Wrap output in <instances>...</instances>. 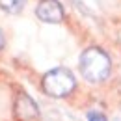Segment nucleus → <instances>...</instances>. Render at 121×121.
I'll use <instances>...</instances> for the list:
<instances>
[{
	"instance_id": "8",
	"label": "nucleus",
	"mask_w": 121,
	"mask_h": 121,
	"mask_svg": "<svg viewBox=\"0 0 121 121\" xmlns=\"http://www.w3.org/2000/svg\"><path fill=\"white\" fill-rule=\"evenodd\" d=\"M4 47V34H2V30H0V48Z\"/></svg>"
},
{
	"instance_id": "6",
	"label": "nucleus",
	"mask_w": 121,
	"mask_h": 121,
	"mask_svg": "<svg viewBox=\"0 0 121 121\" xmlns=\"http://www.w3.org/2000/svg\"><path fill=\"white\" fill-rule=\"evenodd\" d=\"M75 2V6L80 9V11H84V13H90V15H95L97 11H99V2L97 0H73Z\"/></svg>"
},
{
	"instance_id": "1",
	"label": "nucleus",
	"mask_w": 121,
	"mask_h": 121,
	"mask_svg": "<svg viewBox=\"0 0 121 121\" xmlns=\"http://www.w3.org/2000/svg\"><path fill=\"white\" fill-rule=\"evenodd\" d=\"M80 73L88 82H103L108 78L110 69H112V60L103 48L99 47H90L80 54Z\"/></svg>"
},
{
	"instance_id": "7",
	"label": "nucleus",
	"mask_w": 121,
	"mask_h": 121,
	"mask_svg": "<svg viewBox=\"0 0 121 121\" xmlns=\"http://www.w3.org/2000/svg\"><path fill=\"white\" fill-rule=\"evenodd\" d=\"M88 121H108L101 114V112H95V110H91V112H88Z\"/></svg>"
},
{
	"instance_id": "5",
	"label": "nucleus",
	"mask_w": 121,
	"mask_h": 121,
	"mask_svg": "<svg viewBox=\"0 0 121 121\" xmlns=\"http://www.w3.org/2000/svg\"><path fill=\"white\" fill-rule=\"evenodd\" d=\"M24 4H26V0H0V8H2V11L11 13V15L19 13V11L24 8Z\"/></svg>"
},
{
	"instance_id": "2",
	"label": "nucleus",
	"mask_w": 121,
	"mask_h": 121,
	"mask_svg": "<svg viewBox=\"0 0 121 121\" xmlns=\"http://www.w3.org/2000/svg\"><path fill=\"white\" fill-rule=\"evenodd\" d=\"M41 86H43V91H45L47 95L56 97V99H63V97H67L71 91L75 90L76 80H75V76H73V73L69 69L56 67V69L45 73Z\"/></svg>"
},
{
	"instance_id": "9",
	"label": "nucleus",
	"mask_w": 121,
	"mask_h": 121,
	"mask_svg": "<svg viewBox=\"0 0 121 121\" xmlns=\"http://www.w3.org/2000/svg\"><path fill=\"white\" fill-rule=\"evenodd\" d=\"M119 43H121V32H119Z\"/></svg>"
},
{
	"instance_id": "4",
	"label": "nucleus",
	"mask_w": 121,
	"mask_h": 121,
	"mask_svg": "<svg viewBox=\"0 0 121 121\" xmlns=\"http://www.w3.org/2000/svg\"><path fill=\"white\" fill-rule=\"evenodd\" d=\"M35 15L39 21H43L47 24H58L63 21V8L58 0H39L37 8H35Z\"/></svg>"
},
{
	"instance_id": "3",
	"label": "nucleus",
	"mask_w": 121,
	"mask_h": 121,
	"mask_svg": "<svg viewBox=\"0 0 121 121\" xmlns=\"http://www.w3.org/2000/svg\"><path fill=\"white\" fill-rule=\"evenodd\" d=\"M13 112L15 117L21 121H35L39 117V106L26 91H19L13 103Z\"/></svg>"
}]
</instances>
